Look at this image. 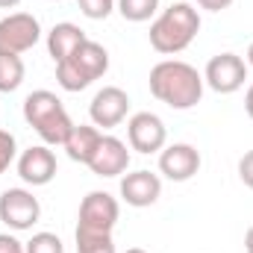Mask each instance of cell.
Masks as SVG:
<instances>
[{
    "mask_svg": "<svg viewBox=\"0 0 253 253\" xmlns=\"http://www.w3.org/2000/svg\"><path fill=\"white\" fill-rule=\"evenodd\" d=\"M150 94L177 109V112H186V109H194L203 97V74L194 68V65L183 62V59H162L150 68Z\"/></svg>",
    "mask_w": 253,
    "mask_h": 253,
    "instance_id": "obj_1",
    "label": "cell"
},
{
    "mask_svg": "<svg viewBox=\"0 0 253 253\" xmlns=\"http://www.w3.org/2000/svg\"><path fill=\"white\" fill-rule=\"evenodd\" d=\"M200 33V15L191 3H171L150 24V47L162 56H177L189 47Z\"/></svg>",
    "mask_w": 253,
    "mask_h": 253,
    "instance_id": "obj_2",
    "label": "cell"
},
{
    "mask_svg": "<svg viewBox=\"0 0 253 253\" xmlns=\"http://www.w3.org/2000/svg\"><path fill=\"white\" fill-rule=\"evenodd\" d=\"M24 121L36 129V135L47 147L65 144V138L74 129V121H71L68 109L62 106V100L53 91H47V88H39V91L27 94V100H24Z\"/></svg>",
    "mask_w": 253,
    "mask_h": 253,
    "instance_id": "obj_3",
    "label": "cell"
},
{
    "mask_svg": "<svg viewBox=\"0 0 253 253\" xmlns=\"http://www.w3.org/2000/svg\"><path fill=\"white\" fill-rule=\"evenodd\" d=\"M109 71V50L85 39L68 59L56 62V83L65 91H83Z\"/></svg>",
    "mask_w": 253,
    "mask_h": 253,
    "instance_id": "obj_4",
    "label": "cell"
},
{
    "mask_svg": "<svg viewBox=\"0 0 253 253\" xmlns=\"http://www.w3.org/2000/svg\"><path fill=\"white\" fill-rule=\"evenodd\" d=\"M42 39V24L30 12H12L0 18V53H27L39 44Z\"/></svg>",
    "mask_w": 253,
    "mask_h": 253,
    "instance_id": "obj_5",
    "label": "cell"
},
{
    "mask_svg": "<svg viewBox=\"0 0 253 253\" xmlns=\"http://www.w3.org/2000/svg\"><path fill=\"white\" fill-rule=\"evenodd\" d=\"M42 218V203L33 191L27 189H6L0 194V221L15 230V233H24V230H33Z\"/></svg>",
    "mask_w": 253,
    "mask_h": 253,
    "instance_id": "obj_6",
    "label": "cell"
},
{
    "mask_svg": "<svg viewBox=\"0 0 253 253\" xmlns=\"http://www.w3.org/2000/svg\"><path fill=\"white\" fill-rule=\"evenodd\" d=\"M121 206L109 191H88L80 203L77 215V230H91V233H112L118 224Z\"/></svg>",
    "mask_w": 253,
    "mask_h": 253,
    "instance_id": "obj_7",
    "label": "cell"
},
{
    "mask_svg": "<svg viewBox=\"0 0 253 253\" xmlns=\"http://www.w3.org/2000/svg\"><path fill=\"white\" fill-rule=\"evenodd\" d=\"M245 80H248V62L239 53H218L206 62V71H203V83L218 94L239 91Z\"/></svg>",
    "mask_w": 253,
    "mask_h": 253,
    "instance_id": "obj_8",
    "label": "cell"
},
{
    "mask_svg": "<svg viewBox=\"0 0 253 253\" xmlns=\"http://www.w3.org/2000/svg\"><path fill=\"white\" fill-rule=\"evenodd\" d=\"M126 141H129V150L135 153H144V156L159 153L168 141L165 121L156 112H135L126 121Z\"/></svg>",
    "mask_w": 253,
    "mask_h": 253,
    "instance_id": "obj_9",
    "label": "cell"
},
{
    "mask_svg": "<svg viewBox=\"0 0 253 253\" xmlns=\"http://www.w3.org/2000/svg\"><path fill=\"white\" fill-rule=\"evenodd\" d=\"M126 112H129V94L118 85H103L88 103V118L97 129H112L124 124Z\"/></svg>",
    "mask_w": 253,
    "mask_h": 253,
    "instance_id": "obj_10",
    "label": "cell"
},
{
    "mask_svg": "<svg viewBox=\"0 0 253 253\" xmlns=\"http://www.w3.org/2000/svg\"><path fill=\"white\" fill-rule=\"evenodd\" d=\"M200 150L194 144L177 141L159 150V171L171 180V183H189L191 177L200 171Z\"/></svg>",
    "mask_w": 253,
    "mask_h": 253,
    "instance_id": "obj_11",
    "label": "cell"
},
{
    "mask_svg": "<svg viewBox=\"0 0 253 253\" xmlns=\"http://www.w3.org/2000/svg\"><path fill=\"white\" fill-rule=\"evenodd\" d=\"M56 171H59V165H56V156L47 144L27 147L18 156V177L27 186H47L56 177Z\"/></svg>",
    "mask_w": 253,
    "mask_h": 253,
    "instance_id": "obj_12",
    "label": "cell"
},
{
    "mask_svg": "<svg viewBox=\"0 0 253 253\" xmlns=\"http://www.w3.org/2000/svg\"><path fill=\"white\" fill-rule=\"evenodd\" d=\"M88 168H91L94 177H121V174H126V168H129L126 141L115 138V135H103L91 162H88Z\"/></svg>",
    "mask_w": 253,
    "mask_h": 253,
    "instance_id": "obj_13",
    "label": "cell"
},
{
    "mask_svg": "<svg viewBox=\"0 0 253 253\" xmlns=\"http://www.w3.org/2000/svg\"><path fill=\"white\" fill-rule=\"evenodd\" d=\"M159 194H162V180L150 171H132L121 177V200L126 206H135V209L153 206Z\"/></svg>",
    "mask_w": 253,
    "mask_h": 253,
    "instance_id": "obj_14",
    "label": "cell"
},
{
    "mask_svg": "<svg viewBox=\"0 0 253 253\" xmlns=\"http://www.w3.org/2000/svg\"><path fill=\"white\" fill-rule=\"evenodd\" d=\"M100 138H103V132L94 124H74V129L65 138L62 147H65V153H68V159H74L80 165H88L91 156H94V150H97V144H100Z\"/></svg>",
    "mask_w": 253,
    "mask_h": 253,
    "instance_id": "obj_15",
    "label": "cell"
},
{
    "mask_svg": "<svg viewBox=\"0 0 253 253\" xmlns=\"http://www.w3.org/2000/svg\"><path fill=\"white\" fill-rule=\"evenodd\" d=\"M85 39H88V36H85L77 24H71V21L53 24V30L47 33V53H50L53 62H62V59H68Z\"/></svg>",
    "mask_w": 253,
    "mask_h": 253,
    "instance_id": "obj_16",
    "label": "cell"
},
{
    "mask_svg": "<svg viewBox=\"0 0 253 253\" xmlns=\"http://www.w3.org/2000/svg\"><path fill=\"white\" fill-rule=\"evenodd\" d=\"M24 59L15 56V53H0V91L9 94V91H18L21 83H24Z\"/></svg>",
    "mask_w": 253,
    "mask_h": 253,
    "instance_id": "obj_17",
    "label": "cell"
},
{
    "mask_svg": "<svg viewBox=\"0 0 253 253\" xmlns=\"http://www.w3.org/2000/svg\"><path fill=\"white\" fill-rule=\"evenodd\" d=\"M115 9L129 24H144V21H150L159 12V0H118Z\"/></svg>",
    "mask_w": 253,
    "mask_h": 253,
    "instance_id": "obj_18",
    "label": "cell"
},
{
    "mask_svg": "<svg viewBox=\"0 0 253 253\" xmlns=\"http://www.w3.org/2000/svg\"><path fill=\"white\" fill-rule=\"evenodd\" d=\"M77 253H118L112 233H91V230H77Z\"/></svg>",
    "mask_w": 253,
    "mask_h": 253,
    "instance_id": "obj_19",
    "label": "cell"
},
{
    "mask_svg": "<svg viewBox=\"0 0 253 253\" xmlns=\"http://www.w3.org/2000/svg\"><path fill=\"white\" fill-rule=\"evenodd\" d=\"M27 253H65V245L56 233H36L27 245H24Z\"/></svg>",
    "mask_w": 253,
    "mask_h": 253,
    "instance_id": "obj_20",
    "label": "cell"
},
{
    "mask_svg": "<svg viewBox=\"0 0 253 253\" xmlns=\"http://www.w3.org/2000/svg\"><path fill=\"white\" fill-rule=\"evenodd\" d=\"M115 3H118V0H77L80 12H83L85 18H91V21L109 18V15L115 12Z\"/></svg>",
    "mask_w": 253,
    "mask_h": 253,
    "instance_id": "obj_21",
    "label": "cell"
},
{
    "mask_svg": "<svg viewBox=\"0 0 253 253\" xmlns=\"http://www.w3.org/2000/svg\"><path fill=\"white\" fill-rule=\"evenodd\" d=\"M15 156H18V141H15V135H12L9 129H0V174L9 171V165L15 162Z\"/></svg>",
    "mask_w": 253,
    "mask_h": 253,
    "instance_id": "obj_22",
    "label": "cell"
},
{
    "mask_svg": "<svg viewBox=\"0 0 253 253\" xmlns=\"http://www.w3.org/2000/svg\"><path fill=\"white\" fill-rule=\"evenodd\" d=\"M239 180L253 191V150H248V153L239 159Z\"/></svg>",
    "mask_w": 253,
    "mask_h": 253,
    "instance_id": "obj_23",
    "label": "cell"
},
{
    "mask_svg": "<svg viewBox=\"0 0 253 253\" xmlns=\"http://www.w3.org/2000/svg\"><path fill=\"white\" fill-rule=\"evenodd\" d=\"M0 253H27L24 251V242L12 233H0Z\"/></svg>",
    "mask_w": 253,
    "mask_h": 253,
    "instance_id": "obj_24",
    "label": "cell"
},
{
    "mask_svg": "<svg viewBox=\"0 0 253 253\" xmlns=\"http://www.w3.org/2000/svg\"><path fill=\"white\" fill-rule=\"evenodd\" d=\"M200 9H206V12H224V9H230L233 6V0H194Z\"/></svg>",
    "mask_w": 253,
    "mask_h": 253,
    "instance_id": "obj_25",
    "label": "cell"
},
{
    "mask_svg": "<svg viewBox=\"0 0 253 253\" xmlns=\"http://www.w3.org/2000/svg\"><path fill=\"white\" fill-rule=\"evenodd\" d=\"M245 112H248V118L253 121V83L248 85V94H245Z\"/></svg>",
    "mask_w": 253,
    "mask_h": 253,
    "instance_id": "obj_26",
    "label": "cell"
},
{
    "mask_svg": "<svg viewBox=\"0 0 253 253\" xmlns=\"http://www.w3.org/2000/svg\"><path fill=\"white\" fill-rule=\"evenodd\" d=\"M245 251L253 253V227L248 230V233H245Z\"/></svg>",
    "mask_w": 253,
    "mask_h": 253,
    "instance_id": "obj_27",
    "label": "cell"
},
{
    "mask_svg": "<svg viewBox=\"0 0 253 253\" xmlns=\"http://www.w3.org/2000/svg\"><path fill=\"white\" fill-rule=\"evenodd\" d=\"M21 0H0V9H15Z\"/></svg>",
    "mask_w": 253,
    "mask_h": 253,
    "instance_id": "obj_28",
    "label": "cell"
},
{
    "mask_svg": "<svg viewBox=\"0 0 253 253\" xmlns=\"http://www.w3.org/2000/svg\"><path fill=\"white\" fill-rule=\"evenodd\" d=\"M245 62H248V68H253V42H251V47H248V59Z\"/></svg>",
    "mask_w": 253,
    "mask_h": 253,
    "instance_id": "obj_29",
    "label": "cell"
},
{
    "mask_svg": "<svg viewBox=\"0 0 253 253\" xmlns=\"http://www.w3.org/2000/svg\"><path fill=\"white\" fill-rule=\"evenodd\" d=\"M126 253H147V251H141V248H129Z\"/></svg>",
    "mask_w": 253,
    "mask_h": 253,
    "instance_id": "obj_30",
    "label": "cell"
}]
</instances>
